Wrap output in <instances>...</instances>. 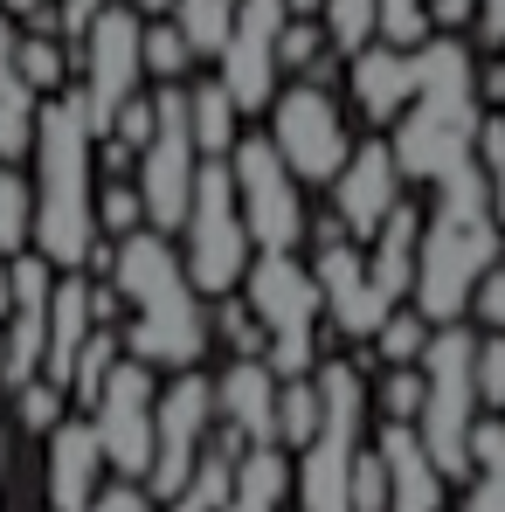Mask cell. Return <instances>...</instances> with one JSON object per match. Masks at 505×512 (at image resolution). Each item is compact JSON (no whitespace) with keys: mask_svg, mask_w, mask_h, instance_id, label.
<instances>
[{"mask_svg":"<svg viewBox=\"0 0 505 512\" xmlns=\"http://www.w3.org/2000/svg\"><path fill=\"white\" fill-rule=\"evenodd\" d=\"M277 28H284V0H236V21H229V42L215 56V77L236 97V111L256 118L270 97H277Z\"/></svg>","mask_w":505,"mask_h":512,"instance_id":"cell-15","label":"cell"},{"mask_svg":"<svg viewBox=\"0 0 505 512\" xmlns=\"http://www.w3.org/2000/svg\"><path fill=\"white\" fill-rule=\"evenodd\" d=\"M173 0H132V14H167Z\"/></svg>","mask_w":505,"mask_h":512,"instance_id":"cell-46","label":"cell"},{"mask_svg":"<svg viewBox=\"0 0 505 512\" xmlns=\"http://www.w3.org/2000/svg\"><path fill=\"white\" fill-rule=\"evenodd\" d=\"M312 381H319V395H326V423L298 450L291 492H298V512H353V499H346V464H353V450H360L367 381H360L353 360H319Z\"/></svg>","mask_w":505,"mask_h":512,"instance_id":"cell-7","label":"cell"},{"mask_svg":"<svg viewBox=\"0 0 505 512\" xmlns=\"http://www.w3.org/2000/svg\"><path fill=\"white\" fill-rule=\"evenodd\" d=\"M208 429H215V381H208L201 367H180L167 388L153 395V464H146V478H139L160 506L187 485V471H194Z\"/></svg>","mask_w":505,"mask_h":512,"instance_id":"cell-14","label":"cell"},{"mask_svg":"<svg viewBox=\"0 0 505 512\" xmlns=\"http://www.w3.org/2000/svg\"><path fill=\"white\" fill-rule=\"evenodd\" d=\"M139 21H146V14H132V0H125V7L104 0V7L84 21V35H77V56H70L77 84L70 90H77L84 125L97 132V139L111 132L118 104L139 97V84H146V70H139Z\"/></svg>","mask_w":505,"mask_h":512,"instance_id":"cell-9","label":"cell"},{"mask_svg":"<svg viewBox=\"0 0 505 512\" xmlns=\"http://www.w3.org/2000/svg\"><path fill=\"white\" fill-rule=\"evenodd\" d=\"M319 28H326V42L339 56L374 42V0H319Z\"/></svg>","mask_w":505,"mask_h":512,"instance_id":"cell-34","label":"cell"},{"mask_svg":"<svg viewBox=\"0 0 505 512\" xmlns=\"http://www.w3.org/2000/svg\"><path fill=\"white\" fill-rule=\"evenodd\" d=\"M104 450H97V429L90 416H63L49 429V512H84L90 492L104 485Z\"/></svg>","mask_w":505,"mask_h":512,"instance_id":"cell-21","label":"cell"},{"mask_svg":"<svg viewBox=\"0 0 505 512\" xmlns=\"http://www.w3.org/2000/svg\"><path fill=\"white\" fill-rule=\"evenodd\" d=\"M153 506H160V499H153L139 478H111V485H97V492H90L84 512H153Z\"/></svg>","mask_w":505,"mask_h":512,"instance_id":"cell-40","label":"cell"},{"mask_svg":"<svg viewBox=\"0 0 505 512\" xmlns=\"http://www.w3.org/2000/svg\"><path fill=\"white\" fill-rule=\"evenodd\" d=\"M471 388H478V409H505V333L471 340Z\"/></svg>","mask_w":505,"mask_h":512,"instance_id":"cell-36","label":"cell"},{"mask_svg":"<svg viewBox=\"0 0 505 512\" xmlns=\"http://www.w3.org/2000/svg\"><path fill=\"white\" fill-rule=\"evenodd\" d=\"M208 340H229L236 353H263V326H256V312L236 298V291H222L215 312H208Z\"/></svg>","mask_w":505,"mask_h":512,"instance_id":"cell-37","label":"cell"},{"mask_svg":"<svg viewBox=\"0 0 505 512\" xmlns=\"http://www.w3.org/2000/svg\"><path fill=\"white\" fill-rule=\"evenodd\" d=\"M28 160H35V180H28V194H35L28 250L49 256L56 270H84L90 243H97V215H90V201H97V132L84 125V104H77L70 84L35 104Z\"/></svg>","mask_w":505,"mask_h":512,"instance_id":"cell-2","label":"cell"},{"mask_svg":"<svg viewBox=\"0 0 505 512\" xmlns=\"http://www.w3.org/2000/svg\"><path fill=\"white\" fill-rule=\"evenodd\" d=\"M416 236H422V208L409 194H402V201L388 208V222L367 236V277H374V291H381L388 305H402L409 284H416Z\"/></svg>","mask_w":505,"mask_h":512,"instance_id":"cell-22","label":"cell"},{"mask_svg":"<svg viewBox=\"0 0 505 512\" xmlns=\"http://www.w3.org/2000/svg\"><path fill=\"white\" fill-rule=\"evenodd\" d=\"M471 7H478V0H429V21H436L443 35H464V28H471Z\"/></svg>","mask_w":505,"mask_h":512,"instance_id":"cell-44","label":"cell"},{"mask_svg":"<svg viewBox=\"0 0 505 512\" xmlns=\"http://www.w3.org/2000/svg\"><path fill=\"white\" fill-rule=\"evenodd\" d=\"M153 395H160V367L118 353L104 388L90 395V429H97V450L118 478H146L153 464Z\"/></svg>","mask_w":505,"mask_h":512,"instance_id":"cell-12","label":"cell"},{"mask_svg":"<svg viewBox=\"0 0 505 512\" xmlns=\"http://www.w3.org/2000/svg\"><path fill=\"white\" fill-rule=\"evenodd\" d=\"M118 353H125V346H118V326H90L84 346H77V360H70V381H63V395L90 409V395L104 388V374H111V360H118Z\"/></svg>","mask_w":505,"mask_h":512,"instance_id":"cell-29","label":"cell"},{"mask_svg":"<svg viewBox=\"0 0 505 512\" xmlns=\"http://www.w3.org/2000/svg\"><path fill=\"white\" fill-rule=\"evenodd\" d=\"M478 97H485V111H499V104H505V56L478 63Z\"/></svg>","mask_w":505,"mask_h":512,"instance_id":"cell-45","label":"cell"},{"mask_svg":"<svg viewBox=\"0 0 505 512\" xmlns=\"http://www.w3.org/2000/svg\"><path fill=\"white\" fill-rule=\"evenodd\" d=\"M243 305L263 326V360L277 381L291 374H312L319 367V333H326V298H319V277L298 250H250L243 263Z\"/></svg>","mask_w":505,"mask_h":512,"instance_id":"cell-5","label":"cell"},{"mask_svg":"<svg viewBox=\"0 0 505 512\" xmlns=\"http://www.w3.org/2000/svg\"><path fill=\"white\" fill-rule=\"evenodd\" d=\"M471 28H478L485 49H505V0H478L471 7Z\"/></svg>","mask_w":505,"mask_h":512,"instance_id":"cell-43","label":"cell"},{"mask_svg":"<svg viewBox=\"0 0 505 512\" xmlns=\"http://www.w3.org/2000/svg\"><path fill=\"white\" fill-rule=\"evenodd\" d=\"M374 35L395 42V49H422V42L436 35L429 0H374Z\"/></svg>","mask_w":505,"mask_h":512,"instance_id":"cell-32","label":"cell"},{"mask_svg":"<svg viewBox=\"0 0 505 512\" xmlns=\"http://www.w3.org/2000/svg\"><path fill=\"white\" fill-rule=\"evenodd\" d=\"M367 346L381 353V367H416L422 346H429V319H422L416 305L402 298V305H388V319L367 333Z\"/></svg>","mask_w":505,"mask_h":512,"instance_id":"cell-27","label":"cell"},{"mask_svg":"<svg viewBox=\"0 0 505 512\" xmlns=\"http://www.w3.org/2000/svg\"><path fill=\"white\" fill-rule=\"evenodd\" d=\"M499 423H505V409H499Z\"/></svg>","mask_w":505,"mask_h":512,"instance_id":"cell-51","label":"cell"},{"mask_svg":"<svg viewBox=\"0 0 505 512\" xmlns=\"http://www.w3.org/2000/svg\"><path fill=\"white\" fill-rule=\"evenodd\" d=\"M374 402H381V416H388V423H416V409H422V367H388V374H381V388H374Z\"/></svg>","mask_w":505,"mask_h":512,"instance_id":"cell-39","label":"cell"},{"mask_svg":"<svg viewBox=\"0 0 505 512\" xmlns=\"http://www.w3.org/2000/svg\"><path fill=\"white\" fill-rule=\"evenodd\" d=\"M471 312H478L492 333H505V263H492V270L478 277V291H471Z\"/></svg>","mask_w":505,"mask_h":512,"instance_id":"cell-42","label":"cell"},{"mask_svg":"<svg viewBox=\"0 0 505 512\" xmlns=\"http://www.w3.org/2000/svg\"><path fill=\"white\" fill-rule=\"evenodd\" d=\"M28 208H35L28 173L14 167V160H0V256L28 250Z\"/></svg>","mask_w":505,"mask_h":512,"instance_id":"cell-31","label":"cell"},{"mask_svg":"<svg viewBox=\"0 0 505 512\" xmlns=\"http://www.w3.org/2000/svg\"><path fill=\"white\" fill-rule=\"evenodd\" d=\"M139 70H146L153 84H187L194 56H187V42H180V28H173L167 14H160V21H139Z\"/></svg>","mask_w":505,"mask_h":512,"instance_id":"cell-28","label":"cell"},{"mask_svg":"<svg viewBox=\"0 0 505 512\" xmlns=\"http://www.w3.org/2000/svg\"><path fill=\"white\" fill-rule=\"evenodd\" d=\"M270 111V153L291 167L298 187H326L339 173V160L353 153V132H346V111H339V97L326 84H277V97L263 104Z\"/></svg>","mask_w":505,"mask_h":512,"instance_id":"cell-10","label":"cell"},{"mask_svg":"<svg viewBox=\"0 0 505 512\" xmlns=\"http://www.w3.org/2000/svg\"><path fill=\"white\" fill-rule=\"evenodd\" d=\"M374 457H381V471H388V512H443L450 478H443L436 457L422 450L416 423H381Z\"/></svg>","mask_w":505,"mask_h":512,"instance_id":"cell-20","label":"cell"},{"mask_svg":"<svg viewBox=\"0 0 505 512\" xmlns=\"http://www.w3.org/2000/svg\"><path fill=\"white\" fill-rule=\"evenodd\" d=\"M0 312H7V256H0Z\"/></svg>","mask_w":505,"mask_h":512,"instance_id":"cell-48","label":"cell"},{"mask_svg":"<svg viewBox=\"0 0 505 512\" xmlns=\"http://www.w3.org/2000/svg\"><path fill=\"white\" fill-rule=\"evenodd\" d=\"M180 104H187V139H194L201 160H222V153L243 139V111H236V97L222 90V77L180 84Z\"/></svg>","mask_w":505,"mask_h":512,"instance_id":"cell-23","label":"cell"},{"mask_svg":"<svg viewBox=\"0 0 505 512\" xmlns=\"http://www.w3.org/2000/svg\"><path fill=\"white\" fill-rule=\"evenodd\" d=\"M167 21L180 28V42H187V56H194V63H215V56H222V42H229L236 0H173Z\"/></svg>","mask_w":505,"mask_h":512,"instance_id":"cell-24","label":"cell"},{"mask_svg":"<svg viewBox=\"0 0 505 512\" xmlns=\"http://www.w3.org/2000/svg\"><path fill=\"white\" fill-rule=\"evenodd\" d=\"M173 512H229V506H180V499H173Z\"/></svg>","mask_w":505,"mask_h":512,"instance_id":"cell-49","label":"cell"},{"mask_svg":"<svg viewBox=\"0 0 505 512\" xmlns=\"http://www.w3.org/2000/svg\"><path fill=\"white\" fill-rule=\"evenodd\" d=\"M90 215H97V236H132V229H146V208H139V187L125 180V173H97V201H90Z\"/></svg>","mask_w":505,"mask_h":512,"instance_id":"cell-30","label":"cell"},{"mask_svg":"<svg viewBox=\"0 0 505 512\" xmlns=\"http://www.w3.org/2000/svg\"><path fill=\"white\" fill-rule=\"evenodd\" d=\"M14 42H21V21L0 7V104H35V90L14 77Z\"/></svg>","mask_w":505,"mask_h":512,"instance_id":"cell-41","label":"cell"},{"mask_svg":"<svg viewBox=\"0 0 505 512\" xmlns=\"http://www.w3.org/2000/svg\"><path fill=\"white\" fill-rule=\"evenodd\" d=\"M284 14H319V0H284Z\"/></svg>","mask_w":505,"mask_h":512,"instance_id":"cell-47","label":"cell"},{"mask_svg":"<svg viewBox=\"0 0 505 512\" xmlns=\"http://www.w3.org/2000/svg\"><path fill=\"white\" fill-rule=\"evenodd\" d=\"M346 90H353V111L367 118V125H395L402 118V104L416 97V49H395V42H360V49H346Z\"/></svg>","mask_w":505,"mask_h":512,"instance_id":"cell-19","label":"cell"},{"mask_svg":"<svg viewBox=\"0 0 505 512\" xmlns=\"http://www.w3.org/2000/svg\"><path fill=\"white\" fill-rule=\"evenodd\" d=\"M478 118H485V97H478V56L464 35H429L416 49V97L402 104V118L388 125V153L402 180H436L457 160H471V139H478Z\"/></svg>","mask_w":505,"mask_h":512,"instance_id":"cell-4","label":"cell"},{"mask_svg":"<svg viewBox=\"0 0 505 512\" xmlns=\"http://www.w3.org/2000/svg\"><path fill=\"white\" fill-rule=\"evenodd\" d=\"M326 187H333V215L346 222V236H353V243H367V236L388 222V208L409 194V180H402V167H395L388 139H367V146H353Z\"/></svg>","mask_w":505,"mask_h":512,"instance_id":"cell-17","label":"cell"},{"mask_svg":"<svg viewBox=\"0 0 505 512\" xmlns=\"http://www.w3.org/2000/svg\"><path fill=\"white\" fill-rule=\"evenodd\" d=\"M429 187H436V208L422 215V236H416L409 305L429 326H450V319H464L478 277L499 263L505 229H499V215H492V194H485L478 160H457L450 173H436Z\"/></svg>","mask_w":505,"mask_h":512,"instance_id":"cell-3","label":"cell"},{"mask_svg":"<svg viewBox=\"0 0 505 512\" xmlns=\"http://www.w3.org/2000/svg\"><path fill=\"white\" fill-rule=\"evenodd\" d=\"M194 167H201V153H194V139H187V104H180V84H160L153 97V132H146V146H139V208H146V229H160L173 236L180 229V215H187V194H194Z\"/></svg>","mask_w":505,"mask_h":512,"instance_id":"cell-13","label":"cell"},{"mask_svg":"<svg viewBox=\"0 0 505 512\" xmlns=\"http://www.w3.org/2000/svg\"><path fill=\"white\" fill-rule=\"evenodd\" d=\"M346 499H353V512H388V471H381L374 450H353V464H346Z\"/></svg>","mask_w":505,"mask_h":512,"instance_id":"cell-38","label":"cell"},{"mask_svg":"<svg viewBox=\"0 0 505 512\" xmlns=\"http://www.w3.org/2000/svg\"><path fill=\"white\" fill-rule=\"evenodd\" d=\"M0 485H7V436H0Z\"/></svg>","mask_w":505,"mask_h":512,"instance_id":"cell-50","label":"cell"},{"mask_svg":"<svg viewBox=\"0 0 505 512\" xmlns=\"http://www.w3.org/2000/svg\"><path fill=\"white\" fill-rule=\"evenodd\" d=\"M312 277H319V298H326V326H333L339 340H367L381 319H388V298L374 291V277H367V250L353 243V236H339V243H319L312 250Z\"/></svg>","mask_w":505,"mask_h":512,"instance_id":"cell-16","label":"cell"},{"mask_svg":"<svg viewBox=\"0 0 505 512\" xmlns=\"http://www.w3.org/2000/svg\"><path fill=\"white\" fill-rule=\"evenodd\" d=\"M222 167H229V187H236V215L250 229V250H305V222H312L305 215V187L270 153V139L243 132L222 153Z\"/></svg>","mask_w":505,"mask_h":512,"instance_id":"cell-11","label":"cell"},{"mask_svg":"<svg viewBox=\"0 0 505 512\" xmlns=\"http://www.w3.org/2000/svg\"><path fill=\"white\" fill-rule=\"evenodd\" d=\"M215 423L236 429L243 450H270L277 443V374L263 353H236L215 374Z\"/></svg>","mask_w":505,"mask_h":512,"instance_id":"cell-18","label":"cell"},{"mask_svg":"<svg viewBox=\"0 0 505 512\" xmlns=\"http://www.w3.org/2000/svg\"><path fill=\"white\" fill-rule=\"evenodd\" d=\"M416 367H422V409H416L422 450L436 457L443 478H471V423L485 409H478V388H471V333H464V319L429 326V346H422Z\"/></svg>","mask_w":505,"mask_h":512,"instance_id":"cell-6","label":"cell"},{"mask_svg":"<svg viewBox=\"0 0 505 512\" xmlns=\"http://www.w3.org/2000/svg\"><path fill=\"white\" fill-rule=\"evenodd\" d=\"M499 118H505V104H499Z\"/></svg>","mask_w":505,"mask_h":512,"instance_id":"cell-52","label":"cell"},{"mask_svg":"<svg viewBox=\"0 0 505 512\" xmlns=\"http://www.w3.org/2000/svg\"><path fill=\"white\" fill-rule=\"evenodd\" d=\"M180 263L194 277L201 298H222L243 284V263H250V229L236 215V187L222 160H201L194 167V194H187V215H180Z\"/></svg>","mask_w":505,"mask_h":512,"instance_id":"cell-8","label":"cell"},{"mask_svg":"<svg viewBox=\"0 0 505 512\" xmlns=\"http://www.w3.org/2000/svg\"><path fill=\"white\" fill-rule=\"evenodd\" d=\"M111 291H118V305L132 312L125 326H118V346L132 353V360H146V367H201V353H208V298L194 291V277H187V263L173 250V236L160 229H132V236H118L111 243Z\"/></svg>","mask_w":505,"mask_h":512,"instance_id":"cell-1","label":"cell"},{"mask_svg":"<svg viewBox=\"0 0 505 512\" xmlns=\"http://www.w3.org/2000/svg\"><path fill=\"white\" fill-rule=\"evenodd\" d=\"M14 77L35 90V97H56V90L70 84V49H63V35L21 28V42H14Z\"/></svg>","mask_w":505,"mask_h":512,"instance_id":"cell-25","label":"cell"},{"mask_svg":"<svg viewBox=\"0 0 505 512\" xmlns=\"http://www.w3.org/2000/svg\"><path fill=\"white\" fill-rule=\"evenodd\" d=\"M63 388L49 381V374H28L21 388H14V416H21V429H35V436H49V429L63 423Z\"/></svg>","mask_w":505,"mask_h":512,"instance_id":"cell-35","label":"cell"},{"mask_svg":"<svg viewBox=\"0 0 505 512\" xmlns=\"http://www.w3.org/2000/svg\"><path fill=\"white\" fill-rule=\"evenodd\" d=\"M14 21L28 28H49V35H84V21L104 7V0H0Z\"/></svg>","mask_w":505,"mask_h":512,"instance_id":"cell-33","label":"cell"},{"mask_svg":"<svg viewBox=\"0 0 505 512\" xmlns=\"http://www.w3.org/2000/svg\"><path fill=\"white\" fill-rule=\"evenodd\" d=\"M326 423V395H319V381L312 374H291V381H277V450H305L312 436Z\"/></svg>","mask_w":505,"mask_h":512,"instance_id":"cell-26","label":"cell"}]
</instances>
